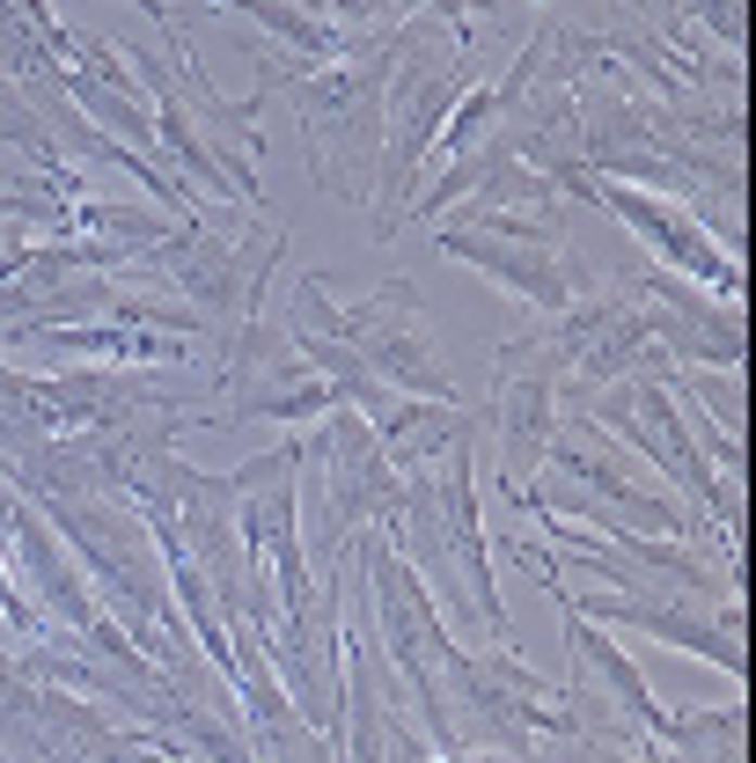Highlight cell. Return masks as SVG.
I'll use <instances>...</instances> for the list:
<instances>
[{
	"label": "cell",
	"instance_id": "1",
	"mask_svg": "<svg viewBox=\"0 0 756 763\" xmlns=\"http://www.w3.org/2000/svg\"><path fill=\"white\" fill-rule=\"evenodd\" d=\"M610 206H617L625 220H639V228H646V236H654V243H662L668 257H691V272H705V279H727L720 250L705 243L697 228H683L676 214H654V206H646V199H631V191H610Z\"/></svg>",
	"mask_w": 756,
	"mask_h": 763
}]
</instances>
